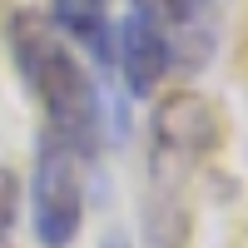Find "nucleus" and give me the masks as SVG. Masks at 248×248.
Segmentation results:
<instances>
[{"instance_id": "1", "label": "nucleus", "mask_w": 248, "mask_h": 248, "mask_svg": "<svg viewBox=\"0 0 248 248\" xmlns=\"http://www.w3.org/2000/svg\"><path fill=\"white\" fill-rule=\"evenodd\" d=\"M5 45L25 90L45 109V134L65 139L90 164L99 149V90L85 75V65L70 55V45L55 35L50 20H40L35 10H15L5 20Z\"/></svg>"}, {"instance_id": "2", "label": "nucleus", "mask_w": 248, "mask_h": 248, "mask_svg": "<svg viewBox=\"0 0 248 248\" xmlns=\"http://www.w3.org/2000/svg\"><path fill=\"white\" fill-rule=\"evenodd\" d=\"M65 139L40 134L35 139V169H30V223L40 248H70L85 223V169Z\"/></svg>"}, {"instance_id": "3", "label": "nucleus", "mask_w": 248, "mask_h": 248, "mask_svg": "<svg viewBox=\"0 0 248 248\" xmlns=\"http://www.w3.org/2000/svg\"><path fill=\"white\" fill-rule=\"evenodd\" d=\"M218 134H223V119L203 94L179 90L159 99V109H154V159L159 164L209 159L218 149Z\"/></svg>"}, {"instance_id": "4", "label": "nucleus", "mask_w": 248, "mask_h": 248, "mask_svg": "<svg viewBox=\"0 0 248 248\" xmlns=\"http://www.w3.org/2000/svg\"><path fill=\"white\" fill-rule=\"evenodd\" d=\"M114 65L124 75V85H129V94H154L159 79L174 70V40L164 35L159 20L129 10L114 35Z\"/></svg>"}, {"instance_id": "5", "label": "nucleus", "mask_w": 248, "mask_h": 248, "mask_svg": "<svg viewBox=\"0 0 248 248\" xmlns=\"http://www.w3.org/2000/svg\"><path fill=\"white\" fill-rule=\"evenodd\" d=\"M50 25H60L70 40H79V50H90L99 65H114V30L105 5H90V0H50Z\"/></svg>"}, {"instance_id": "6", "label": "nucleus", "mask_w": 248, "mask_h": 248, "mask_svg": "<svg viewBox=\"0 0 248 248\" xmlns=\"http://www.w3.org/2000/svg\"><path fill=\"white\" fill-rule=\"evenodd\" d=\"M129 5L139 15H149V20H169V25H184V20H194V0H129Z\"/></svg>"}, {"instance_id": "7", "label": "nucleus", "mask_w": 248, "mask_h": 248, "mask_svg": "<svg viewBox=\"0 0 248 248\" xmlns=\"http://www.w3.org/2000/svg\"><path fill=\"white\" fill-rule=\"evenodd\" d=\"M15 203H20L15 174H10V169H0V248L10 243V229H15Z\"/></svg>"}, {"instance_id": "8", "label": "nucleus", "mask_w": 248, "mask_h": 248, "mask_svg": "<svg viewBox=\"0 0 248 248\" xmlns=\"http://www.w3.org/2000/svg\"><path fill=\"white\" fill-rule=\"evenodd\" d=\"M99 248H129V233L114 229V233H105V243H99Z\"/></svg>"}, {"instance_id": "9", "label": "nucleus", "mask_w": 248, "mask_h": 248, "mask_svg": "<svg viewBox=\"0 0 248 248\" xmlns=\"http://www.w3.org/2000/svg\"><path fill=\"white\" fill-rule=\"evenodd\" d=\"M90 5H105V0H90Z\"/></svg>"}]
</instances>
